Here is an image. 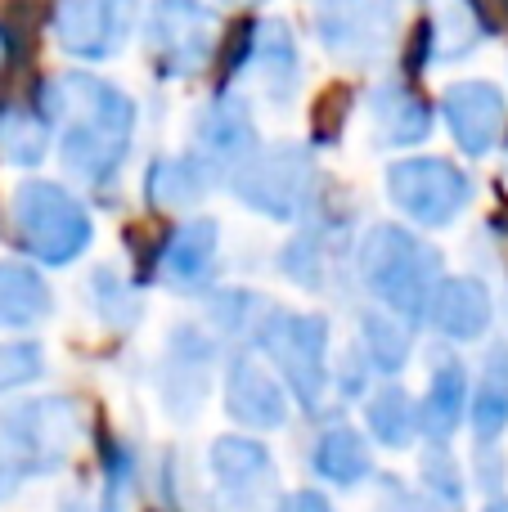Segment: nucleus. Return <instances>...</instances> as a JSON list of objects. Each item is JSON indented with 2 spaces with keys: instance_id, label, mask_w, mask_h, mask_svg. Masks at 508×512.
Segmentation results:
<instances>
[{
  "instance_id": "1",
  "label": "nucleus",
  "mask_w": 508,
  "mask_h": 512,
  "mask_svg": "<svg viewBox=\"0 0 508 512\" xmlns=\"http://www.w3.org/2000/svg\"><path fill=\"white\" fill-rule=\"evenodd\" d=\"M45 117H59L63 167L86 185H108L131 153L135 104L95 72H63L45 86Z\"/></svg>"
},
{
  "instance_id": "2",
  "label": "nucleus",
  "mask_w": 508,
  "mask_h": 512,
  "mask_svg": "<svg viewBox=\"0 0 508 512\" xmlns=\"http://www.w3.org/2000/svg\"><path fill=\"white\" fill-rule=\"evenodd\" d=\"M81 436V409L68 396L18 400L0 414V504L36 477H54L72 459Z\"/></svg>"
},
{
  "instance_id": "3",
  "label": "nucleus",
  "mask_w": 508,
  "mask_h": 512,
  "mask_svg": "<svg viewBox=\"0 0 508 512\" xmlns=\"http://www.w3.org/2000/svg\"><path fill=\"white\" fill-rule=\"evenodd\" d=\"M360 279L383 301L387 315L396 319H423L432 288L441 283V252L428 248L419 234L401 225H374L360 239Z\"/></svg>"
},
{
  "instance_id": "4",
  "label": "nucleus",
  "mask_w": 508,
  "mask_h": 512,
  "mask_svg": "<svg viewBox=\"0 0 508 512\" xmlns=\"http://www.w3.org/2000/svg\"><path fill=\"white\" fill-rule=\"evenodd\" d=\"M257 346L266 351V360L275 364L284 391H293V400L315 414L324 405L329 391V319L302 315V310H266V319H257Z\"/></svg>"
},
{
  "instance_id": "5",
  "label": "nucleus",
  "mask_w": 508,
  "mask_h": 512,
  "mask_svg": "<svg viewBox=\"0 0 508 512\" xmlns=\"http://www.w3.org/2000/svg\"><path fill=\"white\" fill-rule=\"evenodd\" d=\"M9 216H14V234L27 256L41 265H68L95 239L90 212L54 180H23L9 198Z\"/></svg>"
},
{
  "instance_id": "6",
  "label": "nucleus",
  "mask_w": 508,
  "mask_h": 512,
  "mask_svg": "<svg viewBox=\"0 0 508 512\" xmlns=\"http://www.w3.org/2000/svg\"><path fill=\"white\" fill-rule=\"evenodd\" d=\"M230 189L243 207L270 216V221H302L315 198V158L302 144H270L252 149L234 167Z\"/></svg>"
},
{
  "instance_id": "7",
  "label": "nucleus",
  "mask_w": 508,
  "mask_h": 512,
  "mask_svg": "<svg viewBox=\"0 0 508 512\" xmlns=\"http://www.w3.org/2000/svg\"><path fill=\"white\" fill-rule=\"evenodd\" d=\"M221 23L203 0H153L144 18V41L162 77H198L216 54Z\"/></svg>"
},
{
  "instance_id": "8",
  "label": "nucleus",
  "mask_w": 508,
  "mask_h": 512,
  "mask_svg": "<svg viewBox=\"0 0 508 512\" xmlns=\"http://www.w3.org/2000/svg\"><path fill=\"white\" fill-rule=\"evenodd\" d=\"M387 198L401 207V216L441 230L473 203V180L446 158H405L387 171Z\"/></svg>"
},
{
  "instance_id": "9",
  "label": "nucleus",
  "mask_w": 508,
  "mask_h": 512,
  "mask_svg": "<svg viewBox=\"0 0 508 512\" xmlns=\"http://www.w3.org/2000/svg\"><path fill=\"white\" fill-rule=\"evenodd\" d=\"M320 45L342 63H369L396 36V0H315Z\"/></svg>"
},
{
  "instance_id": "10",
  "label": "nucleus",
  "mask_w": 508,
  "mask_h": 512,
  "mask_svg": "<svg viewBox=\"0 0 508 512\" xmlns=\"http://www.w3.org/2000/svg\"><path fill=\"white\" fill-rule=\"evenodd\" d=\"M140 0H59L54 36L72 59H108L126 45Z\"/></svg>"
},
{
  "instance_id": "11",
  "label": "nucleus",
  "mask_w": 508,
  "mask_h": 512,
  "mask_svg": "<svg viewBox=\"0 0 508 512\" xmlns=\"http://www.w3.org/2000/svg\"><path fill=\"white\" fill-rule=\"evenodd\" d=\"M207 468H212V486L221 504L234 512H252L266 504V495H275L279 472L257 436H216L207 450Z\"/></svg>"
},
{
  "instance_id": "12",
  "label": "nucleus",
  "mask_w": 508,
  "mask_h": 512,
  "mask_svg": "<svg viewBox=\"0 0 508 512\" xmlns=\"http://www.w3.org/2000/svg\"><path fill=\"white\" fill-rule=\"evenodd\" d=\"M441 113L468 158H486L504 135V95L491 81H455L441 95Z\"/></svg>"
},
{
  "instance_id": "13",
  "label": "nucleus",
  "mask_w": 508,
  "mask_h": 512,
  "mask_svg": "<svg viewBox=\"0 0 508 512\" xmlns=\"http://www.w3.org/2000/svg\"><path fill=\"white\" fill-rule=\"evenodd\" d=\"M239 77L252 81L261 99L270 108H284L288 99L297 95V41L284 23H257L248 32V54L239 59Z\"/></svg>"
},
{
  "instance_id": "14",
  "label": "nucleus",
  "mask_w": 508,
  "mask_h": 512,
  "mask_svg": "<svg viewBox=\"0 0 508 512\" xmlns=\"http://www.w3.org/2000/svg\"><path fill=\"white\" fill-rule=\"evenodd\" d=\"M225 409L234 423L252 432H275L288 423V391L266 364H257L252 355H234L225 369Z\"/></svg>"
},
{
  "instance_id": "15",
  "label": "nucleus",
  "mask_w": 508,
  "mask_h": 512,
  "mask_svg": "<svg viewBox=\"0 0 508 512\" xmlns=\"http://www.w3.org/2000/svg\"><path fill=\"white\" fill-rule=\"evenodd\" d=\"M162 400L176 418H194L212 387V342L198 328H176L162 360Z\"/></svg>"
},
{
  "instance_id": "16",
  "label": "nucleus",
  "mask_w": 508,
  "mask_h": 512,
  "mask_svg": "<svg viewBox=\"0 0 508 512\" xmlns=\"http://www.w3.org/2000/svg\"><path fill=\"white\" fill-rule=\"evenodd\" d=\"M423 319H428L446 342H477V337H486V328H491V319H495L491 288H486L482 279H468V274L441 279L437 288H432Z\"/></svg>"
},
{
  "instance_id": "17",
  "label": "nucleus",
  "mask_w": 508,
  "mask_h": 512,
  "mask_svg": "<svg viewBox=\"0 0 508 512\" xmlns=\"http://www.w3.org/2000/svg\"><path fill=\"white\" fill-rule=\"evenodd\" d=\"M216 252H221V230H216V221H207V216L185 221L167 243H162V256H158L162 283L176 292L203 288L216 270Z\"/></svg>"
},
{
  "instance_id": "18",
  "label": "nucleus",
  "mask_w": 508,
  "mask_h": 512,
  "mask_svg": "<svg viewBox=\"0 0 508 512\" xmlns=\"http://www.w3.org/2000/svg\"><path fill=\"white\" fill-rule=\"evenodd\" d=\"M257 149V126H252V108L239 95H216L212 104L198 113V153L212 167H239L248 153Z\"/></svg>"
},
{
  "instance_id": "19",
  "label": "nucleus",
  "mask_w": 508,
  "mask_h": 512,
  "mask_svg": "<svg viewBox=\"0 0 508 512\" xmlns=\"http://www.w3.org/2000/svg\"><path fill=\"white\" fill-rule=\"evenodd\" d=\"M369 117H374V135L378 144H392V149H410L423 144L432 135V113L410 86L401 81H383L369 95Z\"/></svg>"
},
{
  "instance_id": "20",
  "label": "nucleus",
  "mask_w": 508,
  "mask_h": 512,
  "mask_svg": "<svg viewBox=\"0 0 508 512\" xmlns=\"http://www.w3.org/2000/svg\"><path fill=\"white\" fill-rule=\"evenodd\" d=\"M468 418V373L459 360L432 364L428 396L419 405V432H428L432 445H446Z\"/></svg>"
},
{
  "instance_id": "21",
  "label": "nucleus",
  "mask_w": 508,
  "mask_h": 512,
  "mask_svg": "<svg viewBox=\"0 0 508 512\" xmlns=\"http://www.w3.org/2000/svg\"><path fill=\"white\" fill-rule=\"evenodd\" d=\"M311 472L320 481L338 490H351L360 481H369L374 472V459H369V441L356 432V427H324L315 436V450H311Z\"/></svg>"
},
{
  "instance_id": "22",
  "label": "nucleus",
  "mask_w": 508,
  "mask_h": 512,
  "mask_svg": "<svg viewBox=\"0 0 508 512\" xmlns=\"http://www.w3.org/2000/svg\"><path fill=\"white\" fill-rule=\"evenodd\" d=\"M464 423H473V436L486 445L508 427V342L491 346L477 387H468V418Z\"/></svg>"
},
{
  "instance_id": "23",
  "label": "nucleus",
  "mask_w": 508,
  "mask_h": 512,
  "mask_svg": "<svg viewBox=\"0 0 508 512\" xmlns=\"http://www.w3.org/2000/svg\"><path fill=\"white\" fill-rule=\"evenodd\" d=\"M428 18H432L428 54L437 63L464 59V54H473L477 41L486 36V23H482L473 0H428Z\"/></svg>"
},
{
  "instance_id": "24",
  "label": "nucleus",
  "mask_w": 508,
  "mask_h": 512,
  "mask_svg": "<svg viewBox=\"0 0 508 512\" xmlns=\"http://www.w3.org/2000/svg\"><path fill=\"white\" fill-rule=\"evenodd\" d=\"M54 310L50 283L18 261H0V328H32Z\"/></svg>"
},
{
  "instance_id": "25",
  "label": "nucleus",
  "mask_w": 508,
  "mask_h": 512,
  "mask_svg": "<svg viewBox=\"0 0 508 512\" xmlns=\"http://www.w3.org/2000/svg\"><path fill=\"white\" fill-rule=\"evenodd\" d=\"M144 198L162 212H189L207 198V162L198 158H158L144 176Z\"/></svg>"
},
{
  "instance_id": "26",
  "label": "nucleus",
  "mask_w": 508,
  "mask_h": 512,
  "mask_svg": "<svg viewBox=\"0 0 508 512\" xmlns=\"http://www.w3.org/2000/svg\"><path fill=\"white\" fill-rule=\"evenodd\" d=\"M365 427L383 450H410L419 436V405L405 387H383L378 396H369Z\"/></svg>"
},
{
  "instance_id": "27",
  "label": "nucleus",
  "mask_w": 508,
  "mask_h": 512,
  "mask_svg": "<svg viewBox=\"0 0 508 512\" xmlns=\"http://www.w3.org/2000/svg\"><path fill=\"white\" fill-rule=\"evenodd\" d=\"M360 346H365V364L378 373H401L410 364V351H414V337H410V324L387 310H365L360 315Z\"/></svg>"
},
{
  "instance_id": "28",
  "label": "nucleus",
  "mask_w": 508,
  "mask_h": 512,
  "mask_svg": "<svg viewBox=\"0 0 508 512\" xmlns=\"http://www.w3.org/2000/svg\"><path fill=\"white\" fill-rule=\"evenodd\" d=\"M50 144V126L41 113L27 108H0V158L14 167H36Z\"/></svg>"
},
{
  "instance_id": "29",
  "label": "nucleus",
  "mask_w": 508,
  "mask_h": 512,
  "mask_svg": "<svg viewBox=\"0 0 508 512\" xmlns=\"http://www.w3.org/2000/svg\"><path fill=\"white\" fill-rule=\"evenodd\" d=\"M135 481H140V459L126 450V441H108L104 445V504H99V512H122Z\"/></svg>"
},
{
  "instance_id": "30",
  "label": "nucleus",
  "mask_w": 508,
  "mask_h": 512,
  "mask_svg": "<svg viewBox=\"0 0 508 512\" xmlns=\"http://www.w3.org/2000/svg\"><path fill=\"white\" fill-rule=\"evenodd\" d=\"M90 297H95L99 315L117 328L135 324V315H140V297H135V292L126 288L122 274H113V270H95V279H90Z\"/></svg>"
},
{
  "instance_id": "31",
  "label": "nucleus",
  "mask_w": 508,
  "mask_h": 512,
  "mask_svg": "<svg viewBox=\"0 0 508 512\" xmlns=\"http://www.w3.org/2000/svg\"><path fill=\"white\" fill-rule=\"evenodd\" d=\"M45 369V355L36 342H0V396L36 382Z\"/></svg>"
},
{
  "instance_id": "32",
  "label": "nucleus",
  "mask_w": 508,
  "mask_h": 512,
  "mask_svg": "<svg viewBox=\"0 0 508 512\" xmlns=\"http://www.w3.org/2000/svg\"><path fill=\"white\" fill-rule=\"evenodd\" d=\"M275 512H333V504L320 495V490H293L275 504Z\"/></svg>"
},
{
  "instance_id": "33",
  "label": "nucleus",
  "mask_w": 508,
  "mask_h": 512,
  "mask_svg": "<svg viewBox=\"0 0 508 512\" xmlns=\"http://www.w3.org/2000/svg\"><path fill=\"white\" fill-rule=\"evenodd\" d=\"M482 512H508V499H491V504H486Z\"/></svg>"
},
{
  "instance_id": "34",
  "label": "nucleus",
  "mask_w": 508,
  "mask_h": 512,
  "mask_svg": "<svg viewBox=\"0 0 508 512\" xmlns=\"http://www.w3.org/2000/svg\"><path fill=\"white\" fill-rule=\"evenodd\" d=\"M59 512H86V504H77V499H68V504H59Z\"/></svg>"
},
{
  "instance_id": "35",
  "label": "nucleus",
  "mask_w": 508,
  "mask_h": 512,
  "mask_svg": "<svg viewBox=\"0 0 508 512\" xmlns=\"http://www.w3.org/2000/svg\"><path fill=\"white\" fill-rule=\"evenodd\" d=\"M230 5H261V0H230Z\"/></svg>"
},
{
  "instance_id": "36",
  "label": "nucleus",
  "mask_w": 508,
  "mask_h": 512,
  "mask_svg": "<svg viewBox=\"0 0 508 512\" xmlns=\"http://www.w3.org/2000/svg\"><path fill=\"white\" fill-rule=\"evenodd\" d=\"M0 59H5V36H0Z\"/></svg>"
}]
</instances>
